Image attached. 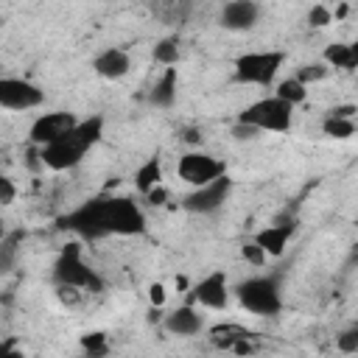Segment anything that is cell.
<instances>
[{
  "instance_id": "1",
  "label": "cell",
  "mask_w": 358,
  "mask_h": 358,
  "mask_svg": "<svg viewBox=\"0 0 358 358\" xmlns=\"http://www.w3.org/2000/svg\"><path fill=\"white\" fill-rule=\"evenodd\" d=\"M101 134H103V117L101 115H90L84 120H76V126L67 134H62L59 140H53L48 145H39L42 165L50 171L76 168L84 159V154L101 140Z\"/></svg>"
},
{
  "instance_id": "2",
  "label": "cell",
  "mask_w": 358,
  "mask_h": 358,
  "mask_svg": "<svg viewBox=\"0 0 358 358\" xmlns=\"http://www.w3.org/2000/svg\"><path fill=\"white\" fill-rule=\"evenodd\" d=\"M235 296L255 316H277L282 310V291L277 274H260L238 282Z\"/></svg>"
},
{
  "instance_id": "3",
  "label": "cell",
  "mask_w": 358,
  "mask_h": 358,
  "mask_svg": "<svg viewBox=\"0 0 358 358\" xmlns=\"http://www.w3.org/2000/svg\"><path fill=\"white\" fill-rule=\"evenodd\" d=\"M53 280H56V285H73V288L92 291V294L103 291V280L95 274V268H90L84 263L78 243H67L59 252V257L53 263Z\"/></svg>"
},
{
  "instance_id": "4",
  "label": "cell",
  "mask_w": 358,
  "mask_h": 358,
  "mask_svg": "<svg viewBox=\"0 0 358 358\" xmlns=\"http://www.w3.org/2000/svg\"><path fill=\"white\" fill-rule=\"evenodd\" d=\"M238 120L255 126L257 131H277V134H282L294 123V106L280 101L277 95H271V98H260V101L249 103L238 115Z\"/></svg>"
},
{
  "instance_id": "5",
  "label": "cell",
  "mask_w": 358,
  "mask_h": 358,
  "mask_svg": "<svg viewBox=\"0 0 358 358\" xmlns=\"http://www.w3.org/2000/svg\"><path fill=\"white\" fill-rule=\"evenodd\" d=\"M282 62H285L282 50H252V53H243V56L235 59V81L238 84L268 87L277 78Z\"/></svg>"
},
{
  "instance_id": "6",
  "label": "cell",
  "mask_w": 358,
  "mask_h": 358,
  "mask_svg": "<svg viewBox=\"0 0 358 358\" xmlns=\"http://www.w3.org/2000/svg\"><path fill=\"white\" fill-rule=\"evenodd\" d=\"M106 207V229L109 235H140L145 232V215L140 204L129 196H112L103 199Z\"/></svg>"
},
{
  "instance_id": "7",
  "label": "cell",
  "mask_w": 358,
  "mask_h": 358,
  "mask_svg": "<svg viewBox=\"0 0 358 358\" xmlns=\"http://www.w3.org/2000/svg\"><path fill=\"white\" fill-rule=\"evenodd\" d=\"M59 227H62V229H73V232H78V235L87 238V241H95V238L109 235L103 199H92V201L81 204L78 210L62 215V218H59Z\"/></svg>"
},
{
  "instance_id": "8",
  "label": "cell",
  "mask_w": 358,
  "mask_h": 358,
  "mask_svg": "<svg viewBox=\"0 0 358 358\" xmlns=\"http://www.w3.org/2000/svg\"><path fill=\"white\" fill-rule=\"evenodd\" d=\"M176 173H179V179H185L190 187H201V185L213 182L215 176L227 173V165H224L221 159H215L213 154H204V151H187L185 157H179Z\"/></svg>"
},
{
  "instance_id": "9",
  "label": "cell",
  "mask_w": 358,
  "mask_h": 358,
  "mask_svg": "<svg viewBox=\"0 0 358 358\" xmlns=\"http://www.w3.org/2000/svg\"><path fill=\"white\" fill-rule=\"evenodd\" d=\"M229 193H232V179L227 173H221L213 182H207L201 187H193L182 199V207L190 210V213H215V210L224 207V201L229 199Z\"/></svg>"
},
{
  "instance_id": "10",
  "label": "cell",
  "mask_w": 358,
  "mask_h": 358,
  "mask_svg": "<svg viewBox=\"0 0 358 358\" xmlns=\"http://www.w3.org/2000/svg\"><path fill=\"white\" fill-rule=\"evenodd\" d=\"M45 101V92L25 81V78H14L6 76L0 78V106L3 109H14V112H25V109H36Z\"/></svg>"
},
{
  "instance_id": "11",
  "label": "cell",
  "mask_w": 358,
  "mask_h": 358,
  "mask_svg": "<svg viewBox=\"0 0 358 358\" xmlns=\"http://www.w3.org/2000/svg\"><path fill=\"white\" fill-rule=\"evenodd\" d=\"M190 291H193L190 294V302H199L201 308L224 310L229 305V285H227V274L224 271H210Z\"/></svg>"
},
{
  "instance_id": "12",
  "label": "cell",
  "mask_w": 358,
  "mask_h": 358,
  "mask_svg": "<svg viewBox=\"0 0 358 358\" xmlns=\"http://www.w3.org/2000/svg\"><path fill=\"white\" fill-rule=\"evenodd\" d=\"M76 126V115L73 112H45L31 123V143L34 145H48L53 140H59L62 134H67Z\"/></svg>"
},
{
  "instance_id": "13",
  "label": "cell",
  "mask_w": 358,
  "mask_h": 358,
  "mask_svg": "<svg viewBox=\"0 0 358 358\" xmlns=\"http://www.w3.org/2000/svg\"><path fill=\"white\" fill-rule=\"evenodd\" d=\"M294 229H296V221H294V218H277L274 224L257 229V232L252 235V241H255L268 257H280V255L285 252V246H288Z\"/></svg>"
},
{
  "instance_id": "14",
  "label": "cell",
  "mask_w": 358,
  "mask_h": 358,
  "mask_svg": "<svg viewBox=\"0 0 358 358\" xmlns=\"http://www.w3.org/2000/svg\"><path fill=\"white\" fill-rule=\"evenodd\" d=\"M257 20H260L257 0H229V3H224L221 14H218V22L227 31H249L257 25Z\"/></svg>"
},
{
  "instance_id": "15",
  "label": "cell",
  "mask_w": 358,
  "mask_h": 358,
  "mask_svg": "<svg viewBox=\"0 0 358 358\" xmlns=\"http://www.w3.org/2000/svg\"><path fill=\"white\" fill-rule=\"evenodd\" d=\"M162 327L171 336H196L204 327V316L193 308V302H187V305H179L171 313H165L162 316Z\"/></svg>"
},
{
  "instance_id": "16",
  "label": "cell",
  "mask_w": 358,
  "mask_h": 358,
  "mask_svg": "<svg viewBox=\"0 0 358 358\" xmlns=\"http://www.w3.org/2000/svg\"><path fill=\"white\" fill-rule=\"evenodd\" d=\"M92 70L106 81H117L131 70V59L123 48H106L92 59Z\"/></svg>"
},
{
  "instance_id": "17",
  "label": "cell",
  "mask_w": 358,
  "mask_h": 358,
  "mask_svg": "<svg viewBox=\"0 0 358 358\" xmlns=\"http://www.w3.org/2000/svg\"><path fill=\"white\" fill-rule=\"evenodd\" d=\"M176 90H179L176 67H165V73L154 81L148 101H151L154 106H159V109H168V106H173V101H176Z\"/></svg>"
},
{
  "instance_id": "18",
  "label": "cell",
  "mask_w": 358,
  "mask_h": 358,
  "mask_svg": "<svg viewBox=\"0 0 358 358\" xmlns=\"http://www.w3.org/2000/svg\"><path fill=\"white\" fill-rule=\"evenodd\" d=\"M322 62H324L327 67H336V70H355V64H358V50H355V45H350V42H330V45L324 48V53H322Z\"/></svg>"
},
{
  "instance_id": "19",
  "label": "cell",
  "mask_w": 358,
  "mask_h": 358,
  "mask_svg": "<svg viewBox=\"0 0 358 358\" xmlns=\"http://www.w3.org/2000/svg\"><path fill=\"white\" fill-rule=\"evenodd\" d=\"M162 182V162H159V157H148L137 171H134V187H137V193H148L154 185H159Z\"/></svg>"
},
{
  "instance_id": "20",
  "label": "cell",
  "mask_w": 358,
  "mask_h": 358,
  "mask_svg": "<svg viewBox=\"0 0 358 358\" xmlns=\"http://www.w3.org/2000/svg\"><path fill=\"white\" fill-rule=\"evenodd\" d=\"M274 95H277L280 101L291 103V106H299V103L308 98V87H305L302 81H296L294 76H288V78L277 81V87H274Z\"/></svg>"
},
{
  "instance_id": "21",
  "label": "cell",
  "mask_w": 358,
  "mask_h": 358,
  "mask_svg": "<svg viewBox=\"0 0 358 358\" xmlns=\"http://www.w3.org/2000/svg\"><path fill=\"white\" fill-rule=\"evenodd\" d=\"M179 39L176 36H165V39H159L157 45H154V50H151V56H154V62L157 64H165V67H173L176 62H179Z\"/></svg>"
},
{
  "instance_id": "22",
  "label": "cell",
  "mask_w": 358,
  "mask_h": 358,
  "mask_svg": "<svg viewBox=\"0 0 358 358\" xmlns=\"http://www.w3.org/2000/svg\"><path fill=\"white\" fill-rule=\"evenodd\" d=\"M322 131L333 140H350L355 134V120L352 117H333L327 115L324 123H322Z\"/></svg>"
},
{
  "instance_id": "23",
  "label": "cell",
  "mask_w": 358,
  "mask_h": 358,
  "mask_svg": "<svg viewBox=\"0 0 358 358\" xmlns=\"http://www.w3.org/2000/svg\"><path fill=\"white\" fill-rule=\"evenodd\" d=\"M20 241H22V232H14L8 238L0 241V277L8 274L17 263V249H20Z\"/></svg>"
},
{
  "instance_id": "24",
  "label": "cell",
  "mask_w": 358,
  "mask_h": 358,
  "mask_svg": "<svg viewBox=\"0 0 358 358\" xmlns=\"http://www.w3.org/2000/svg\"><path fill=\"white\" fill-rule=\"evenodd\" d=\"M330 76V67L324 64V62H308V64H302L299 70H296V81H302L305 87L308 84H319V81H324Z\"/></svg>"
},
{
  "instance_id": "25",
  "label": "cell",
  "mask_w": 358,
  "mask_h": 358,
  "mask_svg": "<svg viewBox=\"0 0 358 358\" xmlns=\"http://www.w3.org/2000/svg\"><path fill=\"white\" fill-rule=\"evenodd\" d=\"M81 350H84L87 355H106V352H109V338H106V333H101V330L84 333V336H81Z\"/></svg>"
},
{
  "instance_id": "26",
  "label": "cell",
  "mask_w": 358,
  "mask_h": 358,
  "mask_svg": "<svg viewBox=\"0 0 358 358\" xmlns=\"http://www.w3.org/2000/svg\"><path fill=\"white\" fill-rule=\"evenodd\" d=\"M330 22H333V11L327 6H322V3L310 6V11H308V25L310 28H327Z\"/></svg>"
},
{
  "instance_id": "27",
  "label": "cell",
  "mask_w": 358,
  "mask_h": 358,
  "mask_svg": "<svg viewBox=\"0 0 358 358\" xmlns=\"http://www.w3.org/2000/svg\"><path fill=\"white\" fill-rule=\"evenodd\" d=\"M336 347H338V352H347V355L358 352V327H347L344 333H338Z\"/></svg>"
},
{
  "instance_id": "28",
  "label": "cell",
  "mask_w": 358,
  "mask_h": 358,
  "mask_svg": "<svg viewBox=\"0 0 358 358\" xmlns=\"http://www.w3.org/2000/svg\"><path fill=\"white\" fill-rule=\"evenodd\" d=\"M241 255H243V260L252 263V266H263V263L268 260V255H266L255 241H246V243L241 246Z\"/></svg>"
},
{
  "instance_id": "29",
  "label": "cell",
  "mask_w": 358,
  "mask_h": 358,
  "mask_svg": "<svg viewBox=\"0 0 358 358\" xmlns=\"http://www.w3.org/2000/svg\"><path fill=\"white\" fill-rule=\"evenodd\" d=\"M14 199H17V187H14V182H11L6 173H0V207H8Z\"/></svg>"
},
{
  "instance_id": "30",
  "label": "cell",
  "mask_w": 358,
  "mask_h": 358,
  "mask_svg": "<svg viewBox=\"0 0 358 358\" xmlns=\"http://www.w3.org/2000/svg\"><path fill=\"white\" fill-rule=\"evenodd\" d=\"M148 302H151L154 308H165V302H168V291H165L162 282H151V285H148Z\"/></svg>"
},
{
  "instance_id": "31",
  "label": "cell",
  "mask_w": 358,
  "mask_h": 358,
  "mask_svg": "<svg viewBox=\"0 0 358 358\" xmlns=\"http://www.w3.org/2000/svg\"><path fill=\"white\" fill-rule=\"evenodd\" d=\"M232 137H235V140H255V137H260V131H257L255 126H249V123L235 120V126H232Z\"/></svg>"
},
{
  "instance_id": "32",
  "label": "cell",
  "mask_w": 358,
  "mask_h": 358,
  "mask_svg": "<svg viewBox=\"0 0 358 358\" xmlns=\"http://www.w3.org/2000/svg\"><path fill=\"white\" fill-rule=\"evenodd\" d=\"M145 201H148V204H154V207H162V204L168 201V190L162 187V182H159V185H154V187L145 193Z\"/></svg>"
},
{
  "instance_id": "33",
  "label": "cell",
  "mask_w": 358,
  "mask_h": 358,
  "mask_svg": "<svg viewBox=\"0 0 358 358\" xmlns=\"http://www.w3.org/2000/svg\"><path fill=\"white\" fill-rule=\"evenodd\" d=\"M252 336H238L232 344H229V350L235 352V355H249V352H255V344L249 341Z\"/></svg>"
},
{
  "instance_id": "34",
  "label": "cell",
  "mask_w": 358,
  "mask_h": 358,
  "mask_svg": "<svg viewBox=\"0 0 358 358\" xmlns=\"http://www.w3.org/2000/svg\"><path fill=\"white\" fill-rule=\"evenodd\" d=\"M355 112H358L355 103H336V106L330 109L333 117H355Z\"/></svg>"
},
{
  "instance_id": "35",
  "label": "cell",
  "mask_w": 358,
  "mask_h": 358,
  "mask_svg": "<svg viewBox=\"0 0 358 358\" xmlns=\"http://www.w3.org/2000/svg\"><path fill=\"white\" fill-rule=\"evenodd\" d=\"M187 288H190L187 277H185V274H179V277H176V291H187Z\"/></svg>"
},
{
  "instance_id": "36",
  "label": "cell",
  "mask_w": 358,
  "mask_h": 358,
  "mask_svg": "<svg viewBox=\"0 0 358 358\" xmlns=\"http://www.w3.org/2000/svg\"><path fill=\"white\" fill-rule=\"evenodd\" d=\"M344 14H347V3H341V6H338V11H336V17H338V20H341V17H344Z\"/></svg>"
},
{
  "instance_id": "37",
  "label": "cell",
  "mask_w": 358,
  "mask_h": 358,
  "mask_svg": "<svg viewBox=\"0 0 358 358\" xmlns=\"http://www.w3.org/2000/svg\"><path fill=\"white\" fill-rule=\"evenodd\" d=\"M162 3H173V0H162Z\"/></svg>"
}]
</instances>
